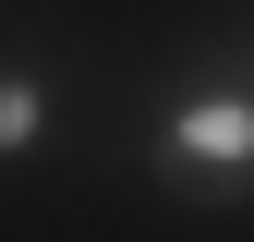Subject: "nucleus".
Here are the masks:
<instances>
[{"mask_svg": "<svg viewBox=\"0 0 254 242\" xmlns=\"http://www.w3.org/2000/svg\"><path fill=\"white\" fill-rule=\"evenodd\" d=\"M37 133H49V97H37L24 73H0V158H12V145H37Z\"/></svg>", "mask_w": 254, "mask_h": 242, "instance_id": "f03ea898", "label": "nucleus"}, {"mask_svg": "<svg viewBox=\"0 0 254 242\" xmlns=\"http://www.w3.org/2000/svg\"><path fill=\"white\" fill-rule=\"evenodd\" d=\"M170 158H194V170H254V97H182V109H170Z\"/></svg>", "mask_w": 254, "mask_h": 242, "instance_id": "f257e3e1", "label": "nucleus"}]
</instances>
